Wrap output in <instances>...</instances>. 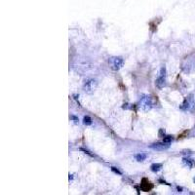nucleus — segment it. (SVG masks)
Masks as SVG:
<instances>
[{"mask_svg": "<svg viewBox=\"0 0 195 195\" xmlns=\"http://www.w3.org/2000/svg\"><path fill=\"white\" fill-rule=\"evenodd\" d=\"M155 85L158 89H162L166 86V68L162 66L160 72L158 74V77L156 78Z\"/></svg>", "mask_w": 195, "mask_h": 195, "instance_id": "nucleus-1", "label": "nucleus"}, {"mask_svg": "<svg viewBox=\"0 0 195 195\" xmlns=\"http://www.w3.org/2000/svg\"><path fill=\"white\" fill-rule=\"evenodd\" d=\"M108 62L113 70H119L124 65V59L122 57H112Z\"/></svg>", "mask_w": 195, "mask_h": 195, "instance_id": "nucleus-2", "label": "nucleus"}, {"mask_svg": "<svg viewBox=\"0 0 195 195\" xmlns=\"http://www.w3.org/2000/svg\"><path fill=\"white\" fill-rule=\"evenodd\" d=\"M153 106V103L151 98L148 97V96H143V97L140 100V107L142 108V110L145 111H148L152 108Z\"/></svg>", "mask_w": 195, "mask_h": 195, "instance_id": "nucleus-3", "label": "nucleus"}, {"mask_svg": "<svg viewBox=\"0 0 195 195\" xmlns=\"http://www.w3.org/2000/svg\"><path fill=\"white\" fill-rule=\"evenodd\" d=\"M181 108L183 110H188V111H191L193 110L195 108V101H194V99H193V96L190 95L188 97L185 98L184 101L183 103V104L181 105Z\"/></svg>", "mask_w": 195, "mask_h": 195, "instance_id": "nucleus-4", "label": "nucleus"}, {"mask_svg": "<svg viewBox=\"0 0 195 195\" xmlns=\"http://www.w3.org/2000/svg\"><path fill=\"white\" fill-rule=\"evenodd\" d=\"M96 87H97V81L94 80V79H89L84 84V90L89 94H92L95 91Z\"/></svg>", "mask_w": 195, "mask_h": 195, "instance_id": "nucleus-5", "label": "nucleus"}, {"mask_svg": "<svg viewBox=\"0 0 195 195\" xmlns=\"http://www.w3.org/2000/svg\"><path fill=\"white\" fill-rule=\"evenodd\" d=\"M170 148V143L168 142H156V143H152L150 145V148L154 149V150H157V151H163V150H166Z\"/></svg>", "mask_w": 195, "mask_h": 195, "instance_id": "nucleus-6", "label": "nucleus"}, {"mask_svg": "<svg viewBox=\"0 0 195 195\" xmlns=\"http://www.w3.org/2000/svg\"><path fill=\"white\" fill-rule=\"evenodd\" d=\"M153 188V184L150 183V181L148 180V178H142V183H140V189L145 192H148Z\"/></svg>", "mask_w": 195, "mask_h": 195, "instance_id": "nucleus-7", "label": "nucleus"}, {"mask_svg": "<svg viewBox=\"0 0 195 195\" xmlns=\"http://www.w3.org/2000/svg\"><path fill=\"white\" fill-rule=\"evenodd\" d=\"M162 167H163V165L161 163H154V164H152L150 166V170L153 173H158L162 169Z\"/></svg>", "mask_w": 195, "mask_h": 195, "instance_id": "nucleus-8", "label": "nucleus"}, {"mask_svg": "<svg viewBox=\"0 0 195 195\" xmlns=\"http://www.w3.org/2000/svg\"><path fill=\"white\" fill-rule=\"evenodd\" d=\"M135 158H136L137 161L142 162V161L145 160V159H146V154H145V153H139V154L135 155Z\"/></svg>", "mask_w": 195, "mask_h": 195, "instance_id": "nucleus-9", "label": "nucleus"}, {"mask_svg": "<svg viewBox=\"0 0 195 195\" xmlns=\"http://www.w3.org/2000/svg\"><path fill=\"white\" fill-rule=\"evenodd\" d=\"M183 162H184V164L187 166V167L192 168V166H193V161L191 160V159H188V158H183Z\"/></svg>", "mask_w": 195, "mask_h": 195, "instance_id": "nucleus-10", "label": "nucleus"}, {"mask_svg": "<svg viewBox=\"0 0 195 195\" xmlns=\"http://www.w3.org/2000/svg\"><path fill=\"white\" fill-rule=\"evenodd\" d=\"M83 122H84L85 125H91V124H92V119L89 116H85L84 119H83Z\"/></svg>", "mask_w": 195, "mask_h": 195, "instance_id": "nucleus-11", "label": "nucleus"}, {"mask_svg": "<svg viewBox=\"0 0 195 195\" xmlns=\"http://www.w3.org/2000/svg\"><path fill=\"white\" fill-rule=\"evenodd\" d=\"M172 140H173V137L172 136H166V137H164V139H163V142H168V143H171Z\"/></svg>", "mask_w": 195, "mask_h": 195, "instance_id": "nucleus-12", "label": "nucleus"}, {"mask_svg": "<svg viewBox=\"0 0 195 195\" xmlns=\"http://www.w3.org/2000/svg\"><path fill=\"white\" fill-rule=\"evenodd\" d=\"M111 169H112V171H113V172H115V173H116V174H119V175H121V173H120L119 171H118V170H116V169H115L114 167H112V168H111Z\"/></svg>", "mask_w": 195, "mask_h": 195, "instance_id": "nucleus-13", "label": "nucleus"}, {"mask_svg": "<svg viewBox=\"0 0 195 195\" xmlns=\"http://www.w3.org/2000/svg\"><path fill=\"white\" fill-rule=\"evenodd\" d=\"M178 191H181V190H183V188H181V187H178Z\"/></svg>", "mask_w": 195, "mask_h": 195, "instance_id": "nucleus-14", "label": "nucleus"}, {"mask_svg": "<svg viewBox=\"0 0 195 195\" xmlns=\"http://www.w3.org/2000/svg\"><path fill=\"white\" fill-rule=\"evenodd\" d=\"M193 181H194V183H195V178H194V180H193Z\"/></svg>", "mask_w": 195, "mask_h": 195, "instance_id": "nucleus-15", "label": "nucleus"}]
</instances>
